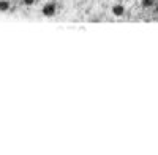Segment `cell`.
<instances>
[{
    "instance_id": "obj_3",
    "label": "cell",
    "mask_w": 158,
    "mask_h": 155,
    "mask_svg": "<svg viewBox=\"0 0 158 155\" xmlns=\"http://www.w3.org/2000/svg\"><path fill=\"white\" fill-rule=\"evenodd\" d=\"M10 8V3L6 0H0V11H6Z\"/></svg>"
},
{
    "instance_id": "obj_1",
    "label": "cell",
    "mask_w": 158,
    "mask_h": 155,
    "mask_svg": "<svg viewBox=\"0 0 158 155\" xmlns=\"http://www.w3.org/2000/svg\"><path fill=\"white\" fill-rule=\"evenodd\" d=\"M43 15L44 16H54L56 15V5H46L43 8Z\"/></svg>"
},
{
    "instance_id": "obj_2",
    "label": "cell",
    "mask_w": 158,
    "mask_h": 155,
    "mask_svg": "<svg viewBox=\"0 0 158 155\" xmlns=\"http://www.w3.org/2000/svg\"><path fill=\"white\" fill-rule=\"evenodd\" d=\"M123 13H125V8H123L122 5H114V6H112V15H114V16L120 18Z\"/></svg>"
},
{
    "instance_id": "obj_4",
    "label": "cell",
    "mask_w": 158,
    "mask_h": 155,
    "mask_svg": "<svg viewBox=\"0 0 158 155\" xmlns=\"http://www.w3.org/2000/svg\"><path fill=\"white\" fill-rule=\"evenodd\" d=\"M24 3H25V5H33L35 0H24Z\"/></svg>"
}]
</instances>
